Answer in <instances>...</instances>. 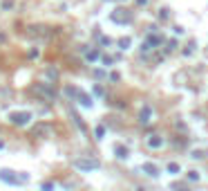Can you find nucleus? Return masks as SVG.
Segmentation results:
<instances>
[{"instance_id": "4", "label": "nucleus", "mask_w": 208, "mask_h": 191, "mask_svg": "<svg viewBox=\"0 0 208 191\" xmlns=\"http://www.w3.org/2000/svg\"><path fill=\"white\" fill-rule=\"evenodd\" d=\"M114 153H119V157H121V160H123V157H128V151H125L123 146H117V148H114Z\"/></svg>"}, {"instance_id": "6", "label": "nucleus", "mask_w": 208, "mask_h": 191, "mask_svg": "<svg viewBox=\"0 0 208 191\" xmlns=\"http://www.w3.org/2000/svg\"><path fill=\"white\" fill-rule=\"evenodd\" d=\"M119 45H121L123 50H128V45H130V41H128V38H121V41H119Z\"/></svg>"}, {"instance_id": "7", "label": "nucleus", "mask_w": 208, "mask_h": 191, "mask_svg": "<svg viewBox=\"0 0 208 191\" xmlns=\"http://www.w3.org/2000/svg\"><path fill=\"white\" fill-rule=\"evenodd\" d=\"M103 133H105V128H103V126H99V128H96V137H103Z\"/></svg>"}, {"instance_id": "8", "label": "nucleus", "mask_w": 208, "mask_h": 191, "mask_svg": "<svg viewBox=\"0 0 208 191\" xmlns=\"http://www.w3.org/2000/svg\"><path fill=\"white\" fill-rule=\"evenodd\" d=\"M51 189H54V184H51V182H45V184H43V191H51Z\"/></svg>"}, {"instance_id": "3", "label": "nucleus", "mask_w": 208, "mask_h": 191, "mask_svg": "<svg viewBox=\"0 0 208 191\" xmlns=\"http://www.w3.org/2000/svg\"><path fill=\"white\" fill-rule=\"evenodd\" d=\"M0 178H2L5 182L18 184V175H14V171H9V169H5V171H0Z\"/></svg>"}, {"instance_id": "5", "label": "nucleus", "mask_w": 208, "mask_h": 191, "mask_svg": "<svg viewBox=\"0 0 208 191\" xmlns=\"http://www.w3.org/2000/svg\"><path fill=\"white\" fill-rule=\"evenodd\" d=\"M146 171H148V175H157V166H152V164H146Z\"/></svg>"}, {"instance_id": "2", "label": "nucleus", "mask_w": 208, "mask_h": 191, "mask_svg": "<svg viewBox=\"0 0 208 191\" xmlns=\"http://www.w3.org/2000/svg\"><path fill=\"white\" fill-rule=\"evenodd\" d=\"M74 164L78 166V169L87 171V169H96V166H99V162H96V160H76Z\"/></svg>"}, {"instance_id": "1", "label": "nucleus", "mask_w": 208, "mask_h": 191, "mask_svg": "<svg viewBox=\"0 0 208 191\" xmlns=\"http://www.w3.org/2000/svg\"><path fill=\"white\" fill-rule=\"evenodd\" d=\"M32 119V113H27V110H20V113H11L9 115V122L14 124V126H27Z\"/></svg>"}]
</instances>
